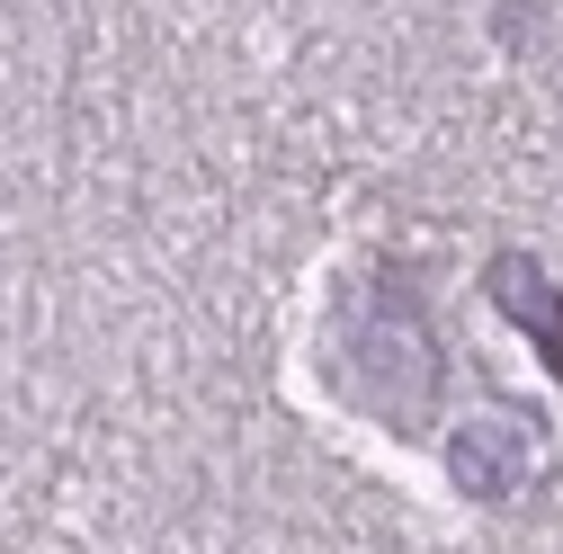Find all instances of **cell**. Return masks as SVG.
<instances>
[{
  "mask_svg": "<svg viewBox=\"0 0 563 554\" xmlns=\"http://www.w3.org/2000/svg\"><path fill=\"white\" fill-rule=\"evenodd\" d=\"M340 385L358 394L385 430H411L439 394V350H430V313L402 277L367 287L358 304L340 313Z\"/></svg>",
  "mask_w": 563,
  "mask_h": 554,
  "instance_id": "cell-1",
  "label": "cell"
},
{
  "mask_svg": "<svg viewBox=\"0 0 563 554\" xmlns=\"http://www.w3.org/2000/svg\"><path fill=\"white\" fill-rule=\"evenodd\" d=\"M448 474H456V492L465 501H519V483L537 474V439L519 430V421H465L456 439H448Z\"/></svg>",
  "mask_w": 563,
  "mask_h": 554,
  "instance_id": "cell-2",
  "label": "cell"
},
{
  "mask_svg": "<svg viewBox=\"0 0 563 554\" xmlns=\"http://www.w3.org/2000/svg\"><path fill=\"white\" fill-rule=\"evenodd\" d=\"M492 304H501L537 350H545V367L563 376V287H554L528 251H501V259H492Z\"/></svg>",
  "mask_w": 563,
  "mask_h": 554,
  "instance_id": "cell-3",
  "label": "cell"
}]
</instances>
